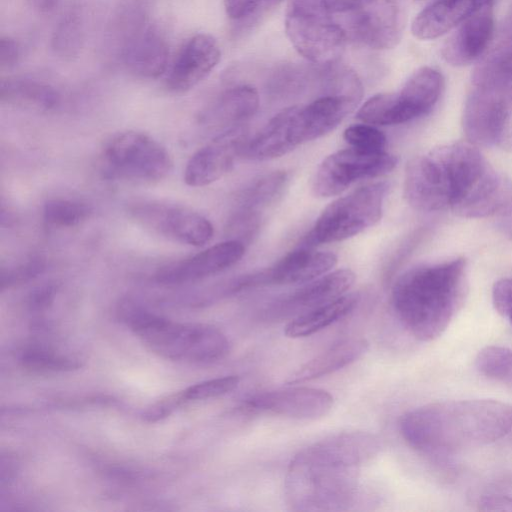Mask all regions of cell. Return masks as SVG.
<instances>
[{"mask_svg":"<svg viewBox=\"0 0 512 512\" xmlns=\"http://www.w3.org/2000/svg\"><path fill=\"white\" fill-rule=\"evenodd\" d=\"M31 5L42 13H50L55 10L58 0H29Z\"/></svg>","mask_w":512,"mask_h":512,"instance_id":"ee69618b","label":"cell"},{"mask_svg":"<svg viewBox=\"0 0 512 512\" xmlns=\"http://www.w3.org/2000/svg\"><path fill=\"white\" fill-rule=\"evenodd\" d=\"M492 301L498 313L512 326V278H502L495 282Z\"/></svg>","mask_w":512,"mask_h":512,"instance_id":"74e56055","label":"cell"},{"mask_svg":"<svg viewBox=\"0 0 512 512\" xmlns=\"http://www.w3.org/2000/svg\"><path fill=\"white\" fill-rule=\"evenodd\" d=\"M379 439L363 431L328 436L299 451L285 477L293 511H341L356 500L360 468L377 456Z\"/></svg>","mask_w":512,"mask_h":512,"instance_id":"6da1fadb","label":"cell"},{"mask_svg":"<svg viewBox=\"0 0 512 512\" xmlns=\"http://www.w3.org/2000/svg\"><path fill=\"white\" fill-rule=\"evenodd\" d=\"M479 509L484 511H512V497L498 494L483 496L479 500Z\"/></svg>","mask_w":512,"mask_h":512,"instance_id":"b9f144b4","label":"cell"},{"mask_svg":"<svg viewBox=\"0 0 512 512\" xmlns=\"http://www.w3.org/2000/svg\"><path fill=\"white\" fill-rule=\"evenodd\" d=\"M18 359L24 368L36 372H66L81 366L77 359L38 346L24 348Z\"/></svg>","mask_w":512,"mask_h":512,"instance_id":"d6a6232c","label":"cell"},{"mask_svg":"<svg viewBox=\"0 0 512 512\" xmlns=\"http://www.w3.org/2000/svg\"><path fill=\"white\" fill-rule=\"evenodd\" d=\"M443 88L442 74L432 67H421L398 93H385L382 121L397 125L427 114L437 103Z\"/></svg>","mask_w":512,"mask_h":512,"instance_id":"4fadbf2b","label":"cell"},{"mask_svg":"<svg viewBox=\"0 0 512 512\" xmlns=\"http://www.w3.org/2000/svg\"><path fill=\"white\" fill-rule=\"evenodd\" d=\"M356 293L344 294L330 302L298 314L285 326V335L302 338L315 334L348 315L357 306Z\"/></svg>","mask_w":512,"mask_h":512,"instance_id":"4316f807","label":"cell"},{"mask_svg":"<svg viewBox=\"0 0 512 512\" xmlns=\"http://www.w3.org/2000/svg\"><path fill=\"white\" fill-rule=\"evenodd\" d=\"M374 1H376V0H358L360 7H362L364 5H367V4H370V3L374 2Z\"/></svg>","mask_w":512,"mask_h":512,"instance_id":"f6af8a7d","label":"cell"},{"mask_svg":"<svg viewBox=\"0 0 512 512\" xmlns=\"http://www.w3.org/2000/svg\"><path fill=\"white\" fill-rule=\"evenodd\" d=\"M496 0H436L414 18L411 31L421 40L438 38Z\"/></svg>","mask_w":512,"mask_h":512,"instance_id":"7402d4cb","label":"cell"},{"mask_svg":"<svg viewBox=\"0 0 512 512\" xmlns=\"http://www.w3.org/2000/svg\"><path fill=\"white\" fill-rule=\"evenodd\" d=\"M120 54L132 74L154 79L166 71L169 48L160 31L145 23L124 39Z\"/></svg>","mask_w":512,"mask_h":512,"instance_id":"ffe728a7","label":"cell"},{"mask_svg":"<svg viewBox=\"0 0 512 512\" xmlns=\"http://www.w3.org/2000/svg\"><path fill=\"white\" fill-rule=\"evenodd\" d=\"M277 0H224L226 14L233 20L250 17Z\"/></svg>","mask_w":512,"mask_h":512,"instance_id":"f35d334b","label":"cell"},{"mask_svg":"<svg viewBox=\"0 0 512 512\" xmlns=\"http://www.w3.org/2000/svg\"><path fill=\"white\" fill-rule=\"evenodd\" d=\"M325 3L332 14L349 13L360 8L358 0H325Z\"/></svg>","mask_w":512,"mask_h":512,"instance_id":"7bdbcfd3","label":"cell"},{"mask_svg":"<svg viewBox=\"0 0 512 512\" xmlns=\"http://www.w3.org/2000/svg\"><path fill=\"white\" fill-rule=\"evenodd\" d=\"M400 433L425 454L458 452L493 443L512 430V406L490 399L426 404L406 412Z\"/></svg>","mask_w":512,"mask_h":512,"instance_id":"7a4b0ae2","label":"cell"},{"mask_svg":"<svg viewBox=\"0 0 512 512\" xmlns=\"http://www.w3.org/2000/svg\"><path fill=\"white\" fill-rule=\"evenodd\" d=\"M369 344L364 338L341 340L299 367L287 379L288 384H299L332 374L361 358Z\"/></svg>","mask_w":512,"mask_h":512,"instance_id":"d4e9b609","label":"cell"},{"mask_svg":"<svg viewBox=\"0 0 512 512\" xmlns=\"http://www.w3.org/2000/svg\"><path fill=\"white\" fill-rule=\"evenodd\" d=\"M46 269L45 258L41 255H30L8 267H2L0 272V287L2 290L30 282L40 276Z\"/></svg>","mask_w":512,"mask_h":512,"instance_id":"e575fe53","label":"cell"},{"mask_svg":"<svg viewBox=\"0 0 512 512\" xmlns=\"http://www.w3.org/2000/svg\"><path fill=\"white\" fill-rule=\"evenodd\" d=\"M99 166L108 180L152 183L166 178L173 162L167 149L151 136L126 131L107 143Z\"/></svg>","mask_w":512,"mask_h":512,"instance_id":"52a82bcc","label":"cell"},{"mask_svg":"<svg viewBox=\"0 0 512 512\" xmlns=\"http://www.w3.org/2000/svg\"><path fill=\"white\" fill-rule=\"evenodd\" d=\"M292 106L271 118L252 138L247 139L241 156L251 160L281 157L295 148L289 132Z\"/></svg>","mask_w":512,"mask_h":512,"instance_id":"484cf974","label":"cell"},{"mask_svg":"<svg viewBox=\"0 0 512 512\" xmlns=\"http://www.w3.org/2000/svg\"><path fill=\"white\" fill-rule=\"evenodd\" d=\"M445 147L413 158L406 167L404 197L416 210L431 212L450 207L451 168Z\"/></svg>","mask_w":512,"mask_h":512,"instance_id":"30bf717a","label":"cell"},{"mask_svg":"<svg viewBox=\"0 0 512 512\" xmlns=\"http://www.w3.org/2000/svg\"><path fill=\"white\" fill-rule=\"evenodd\" d=\"M343 137L354 149L372 153L385 151L386 136L371 124L351 125L345 129Z\"/></svg>","mask_w":512,"mask_h":512,"instance_id":"8d00e7d4","label":"cell"},{"mask_svg":"<svg viewBox=\"0 0 512 512\" xmlns=\"http://www.w3.org/2000/svg\"><path fill=\"white\" fill-rule=\"evenodd\" d=\"M92 208L85 202L73 199L54 198L43 207L44 221L53 227L71 228L87 220Z\"/></svg>","mask_w":512,"mask_h":512,"instance_id":"1f68e13d","label":"cell"},{"mask_svg":"<svg viewBox=\"0 0 512 512\" xmlns=\"http://www.w3.org/2000/svg\"><path fill=\"white\" fill-rule=\"evenodd\" d=\"M244 253V243L230 239L162 267L156 272L154 279L163 285H180L202 280L230 268Z\"/></svg>","mask_w":512,"mask_h":512,"instance_id":"e0dca14e","label":"cell"},{"mask_svg":"<svg viewBox=\"0 0 512 512\" xmlns=\"http://www.w3.org/2000/svg\"><path fill=\"white\" fill-rule=\"evenodd\" d=\"M58 286L55 283L42 284L31 291L28 296V307L33 312H43L48 309L56 297Z\"/></svg>","mask_w":512,"mask_h":512,"instance_id":"ab89813d","label":"cell"},{"mask_svg":"<svg viewBox=\"0 0 512 512\" xmlns=\"http://www.w3.org/2000/svg\"><path fill=\"white\" fill-rule=\"evenodd\" d=\"M21 55V49L17 41L10 37H1L0 39V66L1 68H11L15 66Z\"/></svg>","mask_w":512,"mask_h":512,"instance_id":"60d3db41","label":"cell"},{"mask_svg":"<svg viewBox=\"0 0 512 512\" xmlns=\"http://www.w3.org/2000/svg\"><path fill=\"white\" fill-rule=\"evenodd\" d=\"M325 66L321 76L322 95L343 97L358 104L363 96V86L357 73L337 62Z\"/></svg>","mask_w":512,"mask_h":512,"instance_id":"f546056e","label":"cell"},{"mask_svg":"<svg viewBox=\"0 0 512 512\" xmlns=\"http://www.w3.org/2000/svg\"><path fill=\"white\" fill-rule=\"evenodd\" d=\"M354 281L355 274L350 269L328 272L278 300L273 306L274 312L290 314L307 311L344 295Z\"/></svg>","mask_w":512,"mask_h":512,"instance_id":"603a6c76","label":"cell"},{"mask_svg":"<svg viewBox=\"0 0 512 512\" xmlns=\"http://www.w3.org/2000/svg\"><path fill=\"white\" fill-rule=\"evenodd\" d=\"M494 31L493 6H486L457 26L444 42L441 55L452 66H465L486 50Z\"/></svg>","mask_w":512,"mask_h":512,"instance_id":"44dd1931","label":"cell"},{"mask_svg":"<svg viewBox=\"0 0 512 512\" xmlns=\"http://www.w3.org/2000/svg\"><path fill=\"white\" fill-rule=\"evenodd\" d=\"M220 47L209 34L199 33L188 39L175 57L166 78L173 92H185L205 79L220 61Z\"/></svg>","mask_w":512,"mask_h":512,"instance_id":"d6986e66","label":"cell"},{"mask_svg":"<svg viewBox=\"0 0 512 512\" xmlns=\"http://www.w3.org/2000/svg\"><path fill=\"white\" fill-rule=\"evenodd\" d=\"M512 93L492 84H473L463 110V129L475 145H496L509 140Z\"/></svg>","mask_w":512,"mask_h":512,"instance_id":"ba28073f","label":"cell"},{"mask_svg":"<svg viewBox=\"0 0 512 512\" xmlns=\"http://www.w3.org/2000/svg\"><path fill=\"white\" fill-rule=\"evenodd\" d=\"M84 28L81 15L73 10L59 21L52 35L51 45L55 54L64 59L76 57L83 45Z\"/></svg>","mask_w":512,"mask_h":512,"instance_id":"4dcf8cb0","label":"cell"},{"mask_svg":"<svg viewBox=\"0 0 512 512\" xmlns=\"http://www.w3.org/2000/svg\"><path fill=\"white\" fill-rule=\"evenodd\" d=\"M387 190L386 182L371 183L331 202L306 235L304 247L343 241L377 224Z\"/></svg>","mask_w":512,"mask_h":512,"instance_id":"8992f818","label":"cell"},{"mask_svg":"<svg viewBox=\"0 0 512 512\" xmlns=\"http://www.w3.org/2000/svg\"><path fill=\"white\" fill-rule=\"evenodd\" d=\"M475 363L481 374L512 387V350L487 346L479 351Z\"/></svg>","mask_w":512,"mask_h":512,"instance_id":"836d02e7","label":"cell"},{"mask_svg":"<svg viewBox=\"0 0 512 512\" xmlns=\"http://www.w3.org/2000/svg\"><path fill=\"white\" fill-rule=\"evenodd\" d=\"M397 165V158L383 152H363L352 147L327 156L319 165L313 191L320 197L336 196L353 183L375 178L391 172Z\"/></svg>","mask_w":512,"mask_h":512,"instance_id":"9c48e42d","label":"cell"},{"mask_svg":"<svg viewBox=\"0 0 512 512\" xmlns=\"http://www.w3.org/2000/svg\"><path fill=\"white\" fill-rule=\"evenodd\" d=\"M130 212L143 225L182 244L203 246L214 234L213 225L206 217L186 207L141 202L134 204Z\"/></svg>","mask_w":512,"mask_h":512,"instance_id":"8fae6325","label":"cell"},{"mask_svg":"<svg viewBox=\"0 0 512 512\" xmlns=\"http://www.w3.org/2000/svg\"><path fill=\"white\" fill-rule=\"evenodd\" d=\"M118 314L147 348L165 359L212 363L230 351L226 335L210 324L175 322L147 311L132 300L123 301Z\"/></svg>","mask_w":512,"mask_h":512,"instance_id":"277c9868","label":"cell"},{"mask_svg":"<svg viewBox=\"0 0 512 512\" xmlns=\"http://www.w3.org/2000/svg\"><path fill=\"white\" fill-rule=\"evenodd\" d=\"M3 103L38 111H49L60 103L58 91L51 85L31 78H8L1 81Z\"/></svg>","mask_w":512,"mask_h":512,"instance_id":"83f0119b","label":"cell"},{"mask_svg":"<svg viewBox=\"0 0 512 512\" xmlns=\"http://www.w3.org/2000/svg\"><path fill=\"white\" fill-rule=\"evenodd\" d=\"M465 272V259L456 258L413 267L396 280L392 307L414 338L431 341L447 329L463 302Z\"/></svg>","mask_w":512,"mask_h":512,"instance_id":"3957f363","label":"cell"},{"mask_svg":"<svg viewBox=\"0 0 512 512\" xmlns=\"http://www.w3.org/2000/svg\"><path fill=\"white\" fill-rule=\"evenodd\" d=\"M259 107L255 88L240 85L221 93L200 116L199 123L208 127L232 128L251 118Z\"/></svg>","mask_w":512,"mask_h":512,"instance_id":"cb8c5ba5","label":"cell"},{"mask_svg":"<svg viewBox=\"0 0 512 512\" xmlns=\"http://www.w3.org/2000/svg\"><path fill=\"white\" fill-rule=\"evenodd\" d=\"M358 104L354 101L322 95L305 106H292L289 132L296 146L318 139L334 130Z\"/></svg>","mask_w":512,"mask_h":512,"instance_id":"ac0fdd59","label":"cell"},{"mask_svg":"<svg viewBox=\"0 0 512 512\" xmlns=\"http://www.w3.org/2000/svg\"><path fill=\"white\" fill-rule=\"evenodd\" d=\"M351 13V34L363 45L384 50L400 42L404 15L398 0H376Z\"/></svg>","mask_w":512,"mask_h":512,"instance_id":"2e32d148","label":"cell"},{"mask_svg":"<svg viewBox=\"0 0 512 512\" xmlns=\"http://www.w3.org/2000/svg\"><path fill=\"white\" fill-rule=\"evenodd\" d=\"M285 30L295 50L320 65L337 62L347 38L325 0H288Z\"/></svg>","mask_w":512,"mask_h":512,"instance_id":"5b68a950","label":"cell"},{"mask_svg":"<svg viewBox=\"0 0 512 512\" xmlns=\"http://www.w3.org/2000/svg\"><path fill=\"white\" fill-rule=\"evenodd\" d=\"M288 183L283 170L272 171L252 181L238 196L239 208L260 213V210L276 202Z\"/></svg>","mask_w":512,"mask_h":512,"instance_id":"f1b7e54d","label":"cell"},{"mask_svg":"<svg viewBox=\"0 0 512 512\" xmlns=\"http://www.w3.org/2000/svg\"><path fill=\"white\" fill-rule=\"evenodd\" d=\"M239 381V377L234 375L213 378L191 385L175 395L180 404L210 399L231 392L238 386Z\"/></svg>","mask_w":512,"mask_h":512,"instance_id":"d590c367","label":"cell"},{"mask_svg":"<svg viewBox=\"0 0 512 512\" xmlns=\"http://www.w3.org/2000/svg\"><path fill=\"white\" fill-rule=\"evenodd\" d=\"M337 264L330 251L310 247L293 250L267 270L239 278L241 289L263 285L305 284L328 272Z\"/></svg>","mask_w":512,"mask_h":512,"instance_id":"5bb4252c","label":"cell"},{"mask_svg":"<svg viewBox=\"0 0 512 512\" xmlns=\"http://www.w3.org/2000/svg\"><path fill=\"white\" fill-rule=\"evenodd\" d=\"M333 405L334 398L326 390L290 387L254 394L243 402L242 410L296 420H316L327 415Z\"/></svg>","mask_w":512,"mask_h":512,"instance_id":"7c38bea8","label":"cell"},{"mask_svg":"<svg viewBox=\"0 0 512 512\" xmlns=\"http://www.w3.org/2000/svg\"><path fill=\"white\" fill-rule=\"evenodd\" d=\"M246 140L238 126L218 135L191 156L184 170L185 183L191 187H203L220 179L241 156Z\"/></svg>","mask_w":512,"mask_h":512,"instance_id":"9a60e30c","label":"cell"}]
</instances>
